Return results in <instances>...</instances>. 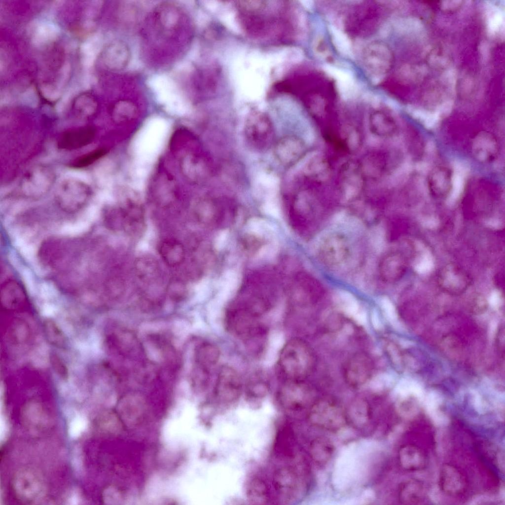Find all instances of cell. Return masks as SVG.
Instances as JSON below:
<instances>
[{"label": "cell", "mask_w": 505, "mask_h": 505, "mask_svg": "<svg viewBox=\"0 0 505 505\" xmlns=\"http://www.w3.org/2000/svg\"><path fill=\"white\" fill-rule=\"evenodd\" d=\"M159 253L165 262L171 266H176L182 262L185 257L183 246L178 241L166 239L161 242Z\"/></svg>", "instance_id": "cell-11"}, {"label": "cell", "mask_w": 505, "mask_h": 505, "mask_svg": "<svg viewBox=\"0 0 505 505\" xmlns=\"http://www.w3.org/2000/svg\"><path fill=\"white\" fill-rule=\"evenodd\" d=\"M381 305L387 319L393 325H397V314L395 307L391 301L387 297H384L381 300Z\"/></svg>", "instance_id": "cell-23"}, {"label": "cell", "mask_w": 505, "mask_h": 505, "mask_svg": "<svg viewBox=\"0 0 505 505\" xmlns=\"http://www.w3.org/2000/svg\"><path fill=\"white\" fill-rule=\"evenodd\" d=\"M498 145L495 137L486 132L477 135L472 144V151L475 158L481 162H487L496 155Z\"/></svg>", "instance_id": "cell-9"}, {"label": "cell", "mask_w": 505, "mask_h": 505, "mask_svg": "<svg viewBox=\"0 0 505 505\" xmlns=\"http://www.w3.org/2000/svg\"><path fill=\"white\" fill-rule=\"evenodd\" d=\"M329 29L334 46L340 53L343 54H348L350 52L351 46V42L348 37L334 26H330Z\"/></svg>", "instance_id": "cell-20"}, {"label": "cell", "mask_w": 505, "mask_h": 505, "mask_svg": "<svg viewBox=\"0 0 505 505\" xmlns=\"http://www.w3.org/2000/svg\"><path fill=\"white\" fill-rule=\"evenodd\" d=\"M433 266L432 257L429 253H426L423 255L421 259L415 266L417 271L420 273H425L431 270Z\"/></svg>", "instance_id": "cell-28"}, {"label": "cell", "mask_w": 505, "mask_h": 505, "mask_svg": "<svg viewBox=\"0 0 505 505\" xmlns=\"http://www.w3.org/2000/svg\"><path fill=\"white\" fill-rule=\"evenodd\" d=\"M277 399L284 410L295 412L301 410L305 406L307 397L305 391L301 386L289 381L279 390Z\"/></svg>", "instance_id": "cell-6"}, {"label": "cell", "mask_w": 505, "mask_h": 505, "mask_svg": "<svg viewBox=\"0 0 505 505\" xmlns=\"http://www.w3.org/2000/svg\"><path fill=\"white\" fill-rule=\"evenodd\" d=\"M439 486L445 494L457 496L463 493L466 489V479L456 467L449 464H444L440 468Z\"/></svg>", "instance_id": "cell-7"}, {"label": "cell", "mask_w": 505, "mask_h": 505, "mask_svg": "<svg viewBox=\"0 0 505 505\" xmlns=\"http://www.w3.org/2000/svg\"><path fill=\"white\" fill-rule=\"evenodd\" d=\"M86 420L82 416H76L70 426V434L72 437L78 436L85 429Z\"/></svg>", "instance_id": "cell-25"}, {"label": "cell", "mask_w": 505, "mask_h": 505, "mask_svg": "<svg viewBox=\"0 0 505 505\" xmlns=\"http://www.w3.org/2000/svg\"><path fill=\"white\" fill-rule=\"evenodd\" d=\"M135 270L138 276L142 280L149 282L158 275L159 267L156 261L150 256H144L136 261Z\"/></svg>", "instance_id": "cell-17"}, {"label": "cell", "mask_w": 505, "mask_h": 505, "mask_svg": "<svg viewBox=\"0 0 505 505\" xmlns=\"http://www.w3.org/2000/svg\"><path fill=\"white\" fill-rule=\"evenodd\" d=\"M265 214L274 217H278L280 216V212L278 206L274 203H266L263 208Z\"/></svg>", "instance_id": "cell-30"}, {"label": "cell", "mask_w": 505, "mask_h": 505, "mask_svg": "<svg viewBox=\"0 0 505 505\" xmlns=\"http://www.w3.org/2000/svg\"><path fill=\"white\" fill-rule=\"evenodd\" d=\"M430 189L437 194L450 193L452 186V172L442 167L435 168L429 179Z\"/></svg>", "instance_id": "cell-13"}, {"label": "cell", "mask_w": 505, "mask_h": 505, "mask_svg": "<svg viewBox=\"0 0 505 505\" xmlns=\"http://www.w3.org/2000/svg\"><path fill=\"white\" fill-rule=\"evenodd\" d=\"M309 451L311 458L315 462L325 464L331 458L334 452V446L328 438L318 437L311 441Z\"/></svg>", "instance_id": "cell-15"}, {"label": "cell", "mask_w": 505, "mask_h": 505, "mask_svg": "<svg viewBox=\"0 0 505 505\" xmlns=\"http://www.w3.org/2000/svg\"><path fill=\"white\" fill-rule=\"evenodd\" d=\"M501 301L500 296L498 292H493L490 298V303L493 306H497Z\"/></svg>", "instance_id": "cell-35"}, {"label": "cell", "mask_w": 505, "mask_h": 505, "mask_svg": "<svg viewBox=\"0 0 505 505\" xmlns=\"http://www.w3.org/2000/svg\"><path fill=\"white\" fill-rule=\"evenodd\" d=\"M425 494L423 483L416 479H408L399 486L398 498L402 504H418L424 499Z\"/></svg>", "instance_id": "cell-10"}, {"label": "cell", "mask_w": 505, "mask_h": 505, "mask_svg": "<svg viewBox=\"0 0 505 505\" xmlns=\"http://www.w3.org/2000/svg\"><path fill=\"white\" fill-rule=\"evenodd\" d=\"M305 356L303 348L297 342L290 341L284 345L279 356V366L285 378L290 380L302 373Z\"/></svg>", "instance_id": "cell-5"}, {"label": "cell", "mask_w": 505, "mask_h": 505, "mask_svg": "<svg viewBox=\"0 0 505 505\" xmlns=\"http://www.w3.org/2000/svg\"><path fill=\"white\" fill-rule=\"evenodd\" d=\"M247 226L250 232L261 237H269L276 231L275 227L271 223L259 218L250 219Z\"/></svg>", "instance_id": "cell-19"}, {"label": "cell", "mask_w": 505, "mask_h": 505, "mask_svg": "<svg viewBox=\"0 0 505 505\" xmlns=\"http://www.w3.org/2000/svg\"><path fill=\"white\" fill-rule=\"evenodd\" d=\"M237 6L240 23L249 36L273 42H286L290 16L285 1H241Z\"/></svg>", "instance_id": "cell-1"}, {"label": "cell", "mask_w": 505, "mask_h": 505, "mask_svg": "<svg viewBox=\"0 0 505 505\" xmlns=\"http://www.w3.org/2000/svg\"><path fill=\"white\" fill-rule=\"evenodd\" d=\"M345 416L346 422L357 429L365 427L370 418V412L367 404L363 400H357L348 407Z\"/></svg>", "instance_id": "cell-12"}, {"label": "cell", "mask_w": 505, "mask_h": 505, "mask_svg": "<svg viewBox=\"0 0 505 505\" xmlns=\"http://www.w3.org/2000/svg\"><path fill=\"white\" fill-rule=\"evenodd\" d=\"M323 69L328 75L335 79L337 81L344 80L353 77L348 72L330 65H325L323 67Z\"/></svg>", "instance_id": "cell-27"}, {"label": "cell", "mask_w": 505, "mask_h": 505, "mask_svg": "<svg viewBox=\"0 0 505 505\" xmlns=\"http://www.w3.org/2000/svg\"><path fill=\"white\" fill-rule=\"evenodd\" d=\"M308 419L312 425L333 432L340 431L346 423L345 412L335 405L325 401L312 407Z\"/></svg>", "instance_id": "cell-2"}, {"label": "cell", "mask_w": 505, "mask_h": 505, "mask_svg": "<svg viewBox=\"0 0 505 505\" xmlns=\"http://www.w3.org/2000/svg\"><path fill=\"white\" fill-rule=\"evenodd\" d=\"M238 284V277L237 273L232 270L226 272L220 280V295L224 296L234 289Z\"/></svg>", "instance_id": "cell-22"}, {"label": "cell", "mask_w": 505, "mask_h": 505, "mask_svg": "<svg viewBox=\"0 0 505 505\" xmlns=\"http://www.w3.org/2000/svg\"><path fill=\"white\" fill-rule=\"evenodd\" d=\"M339 300L343 310L348 316L353 317L359 311L358 302L350 293L342 291L339 294Z\"/></svg>", "instance_id": "cell-21"}, {"label": "cell", "mask_w": 505, "mask_h": 505, "mask_svg": "<svg viewBox=\"0 0 505 505\" xmlns=\"http://www.w3.org/2000/svg\"><path fill=\"white\" fill-rule=\"evenodd\" d=\"M272 482L279 498L285 504H289L297 497L300 480L295 470L292 467L283 466L273 472Z\"/></svg>", "instance_id": "cell-4"}, {"label": "cell", "mask_w": 505, "mask_h": 505, "mask_svg": "<svg viewBox=\"0 0 505 505\" xmlns=\"http://www.w3.org/2000/svg\"><path fill=\"white\" fill-rule=\"evenodd\" d=\"M228 232L227 230H223L216 237V247L218 250H221L225 247L228 239Z\"/></svg>", "instance_id": "cell-29"}, {"label": "cell", "mask_w": 505, "mask_h": 505, "mask_svg": "<svg viewBox=\"0 0 505 505\" xmlns=\"http://www.w3.org/2000/svg\"><path fill=\"white\" fill-rule=\"evenodd\" d=\"M390 376L384 373L378 375L371 381L370 386L375 391H382L384 388L389 386L392 383Z\"/></svg>", "instance_id": "cell-26"}, {"label": "cell", "mask_w": 505, "mask_h": 505, "mask_svg": "<svg viewBox=\"0 0 505 505\" xmlns=\"http://www.w3.org/2000/svg\"><path fill=\"white\" fill-rule=\"evenodd\" d=\"M353 318L355 321L361 325H364L367 321L366 314L364 311H359Z\"/></svg>", "instance_id": "cell-34"}, {"label": "cell", "mask_w": 505, "mask_h": 505, "mask_svg": "<svg viewBox=\"0 0 505 505\" xmlns=\"http://www.w3.org/2000/svg\"><path fill=\"white\" fill-rule=\"evenodd\" d=\"M303 3L304 6L309 10L312 9L314 6L313 2L311 0L303 1Z\"/></svg>", "instance_id": "cell-36"}, {"label": "cell", "mask_w": 505, "mask_h": 505, "mask_svg": "<svg viewBox=\"0 0 505 505\" xmlns=\"http://www.w3.org/2000/svg\"><path fill=\"white\" fill-rule=\"evenodd\" d=\"M398 460L400 466L408 471H418L424 469L426 465V457L423 451L414 444L402 446L398 451Z\"/></svg>", "instance_id": "cell-8"}, {"label": "cell", "mask_w": 505, "mask_h": 505, "mask_svg": "<svg viewBox=\"0 0 505 505\" xmlns=\"http://www.w3.org/2000/svg\"><path fill=\"white\" fill-rule=\"evenodd\" d=\"M248 501L252 505H263L269 501V492L265 482L261 478L254 477L248 483L246 489Z\"/></svg>", "instance_id": "cell-14"}, {"label": "cell", "mask_w": 505, "mask_h": 505, "mask_svg": "<svg viewBox=\"0 0 505 505\" xmlns=\"http://www.w3.org/2000/svg\"><path fill=\"white\" fill-rule=\"evenodd\" d=\"M338 92L344 97L353 95L357 91L353 78L336 82Z\"/></svg>", "instance_id": "cell-24"}, {"label": "cell", "mask_w": 505, "mask_h": 505, "mask_svg": "<svg viewBox=\"0 0 505 505\" xmlns=\"http://www.w3.org/2000/svg\"><path fill=\"white\" fill-rule=\"evenodd\" d=\"M276 252V248L274 246L269 245L264 247L261 250L260 255L267 257L271 256Z\"/></svg>", "instance_id": "cell-33"}, {"label": "cell", "mask_w": 505, "mask_h": 505, "mask_svg": "<svg viewBox=\"0 0 505 505\" xmlns=\"http://www.w3.org/2000/svg\"><path fill=\"white\" fill-rule=\"evenodd\" d=\"M371 322L374 328L376 330L382 329L383 325L377 311L373 310L371 314Z\"/></svg>", "instance_id": "cell-32"}, {"label": "cell", "mask_w": 505, "mask_h": 505, "mask_svg": "<svg viewBox=\"0 0 505 505\" xmlns=\"http://www.w3.org/2000/svg\"><path fill=\"white\" fill-rule=\"evenodd\" d=\"M103 154L102 151H97L95 153H92L89 155L82 158L78 162V164L81 166H85L88 163H91L94 159L99 157L100 155Z\"/></svg>", "instance_id": "cell-31"}, {"label": "cell", "mask_w": 505, "mask_h": 505, "mask_svg": "<svg viewBox=\"0 0 505 505\" xmlns=\"http://www.w3.org/2000/svg\"><path fill=\"white\" fill-rule=\"evenodd\" d=\"M242 392V384L238 374L232 367L224 366L219 370L215 394L219 404L229 405L235 403Z\"/></svg>", "instance_id": "cell-3"}, {"label": "cell", "mask_w": 505, "mask_h": 505, "mask_svg": "<svg viewBox=\"0 0 505 505\" xmlns=\"http://www.w3.org/2000/svg\"><path fill=\"white\" fill-rule=\"evenodd\" d=\"M108 52L109 64L113 69L121 70L127 65L130 60V51L124 42L117 41L113 43L109 47Z\"/></svg>", "instance_id": "cell-16"}, {"label": "cell", "mask_w": 505, "mask_h": 505, "mask_svg": "<svg viewBox=\"0 0 505 505\" xmlns=\"http://www.w3.org/2000/svg\"><path fill=\"white\" fill-rule=\"evenodd\" d=\"M250 380L246 388V397L249 401L257 402L265 397L269 391L268 384L261 376L255 375Z\"/></svg>", "instance_id": "cell-18"}]
</instances>
